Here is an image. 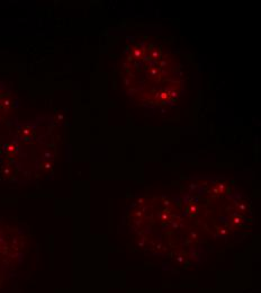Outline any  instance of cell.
Returning <instances> with one entry per match:
<instances>
[{"mask_svg": "<svg viewBox=\"0 0 261 293\" xmlns=\"http://www.w3.org/2000/svg\"><path fill=\"white\" fill-rule=\"evenodd\" d=\"M123 62V80L127 93L146 105L162 106L181 93V69L176 58L157 44H136Z\"/></svg>", "mask_w": 261, "mask_h": 293, "instance_id": "6da1fadb", "label": "cell"}, {"mask_svg": "<svg viewBox=\"0 0 261 293\" xmlns=\"http://www.w3.org/2000/svg\"><path fill=\"white\" fill-rule=\"evenodd\" d=\"M9 95L10 94L8 91H6L3 87L0 86V122L3 121V119L7 116L9 108L11 106Z\"/></svg>", "mask_w": 261, "mask_h": 293, "instance_id": "7a4b0ae2", "label": "cell"}]
</instances>
